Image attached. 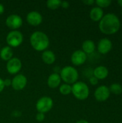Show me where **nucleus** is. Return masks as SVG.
<instances>
[{
	"instance_id": "obj_1",
	"label": "nucleus",
	"mask_w": 122,
	"mask_h": 123,
	"mask_svg": "<svg viewBox=\"0 0 122 123\" xmlns=\"http://www.w3.org/2000/svg\"><path fill=\"white\" fill-rule=\"evenodd\" d=\"M121 27L119 18L114 13H108L99 21V28L105 35H114L116 33Z\"/></svg>"
},
{
	"instance_id": "obj_2",
	"label": "nucleus",
	"mask_w": 122,
	"mask_h": 123,
	"mask_svg": "<svg viewBox=\"0 0 122 123\" xmlns=\"http://www.w3.org/2000/svg\"><path fill=\"white\" fill-rule=\"evenodd\" d=\"M30 45L33 49L39 52L47 50L50 45V40L46 33L42 31H35L32 33L29 37Z\"/></svg>"
},
{
	"instance_id": "obj_3",
	"label": "nucleus",
	"mask_w": 122,
	"mask_h": 123,
	"mask_svg": "<svg viewBox=\"0 0 122 123\" xmlns=\"http://www.w3.org/2000/svg\"><path fill=\"white\" fill-rule=\"evenodd\" d=\"M60 76L61 80L64 81V83L73 85L76 82L78 81L79 74L77 69L72 66H66L61 68L60 72Z\"/></svg>"
},
{
	"instance_id": "obj_4",
	"label": "nucleus",
	"mask_w": 122,
	"mask_h": 123,
	"mask_svg": "<svg viewBox=\"0 0 122 123\" xmlns=\"http://www.w3.org/2000/svg\"><path fill=\"white\" fill-rule=\"evenodd\" d=\"M72 86V92L74 97L78 100H86L90 94V89L88 86L83 81H78Z\"/></svg>"
},
{
	"instance_id": "obj_5",
	"label": "nucleus",
	"mask_w": 122,
	"mask_h": 123,
	"mask_svg": "<svg viewBox=\"0 0 122 123\" xmlns=\"http://www.w3.org/2000/svg\"><path fill=\"white\" fill-rule=\"evenodd\" d=\"M24 40L23 34L17 30H11L6 37L7 45L12 48H17L22 45Z\"/></svg>"
},
{
	"instance_id": "obj_6",
	"label": "nucleus",
	"mask_w": 122,
	"mask_h": 123,
	"mask_svg": "<svg viewBox=\"0 0 122 123\" xmlns=\"http://www.w3.org/2000/svg\"><path fill=\"white\" fill-rule=\"evenodd\" d=\"M53 107V100L50 97L44 96L40 97L36 102L35 107L37 112L47 113L50 112Z\"/></svg>"
},
{
	"instance_id": "obj_7",
	"label": "nucleus",
	"mask_w": 122,
	"mask_h": 123,
	"mask_svg": "<svg viewBox=\"0 0 122 123\" xmlns=\"http://www.w3.org/2000/svg\"><path fill=\"white\" fill-rule=\"evenodd\" d=\"M5 23L9 28L12 29V30H17V29L22 27L23 24V19L21 16L13 14L6 17Z\"/></svg>"
},
{
	"instance_id": "obj_8",
	"label": "nucleus",
	"mask_w": 122,
	"mask_h": 123,
	"mask_svg": "<svg viewBox=\"0 0 122 123\" xmlns=\"http://www.w3.org/2000/svg\"><path fill=\"white\" fill-rule=\"evenodd\" d=\"M22 67V61L20 59L16 57H13L12 59L7 61L6 68L7 72L12 75H17L21 71Z\"/></svg>"
},
{
	"instance_id": "obj_9",
	"label": "nucleus",
	"mask_w": 122,
	"mask_h": 123,
	"mask_svg": "<svg viewBox=\"0 0 122 123\" xmlns=\"http://www.w3.org/2000/svg\"><path fill=\"white\" fill-rule=\"evenodd\" d=\"M27 84V77L21 74L15 75L12 79V87L15 91H21L24 89Z\"/></svg>"
},
{
	"instance_id": "obj_10",
	"label": "nucleus",
	"mask_w": 122,
	"mask_h": 123,
	"mask_svg": "<svg viewBox=\"0 0 122 123\" xmlns=\"http://www.w3.org/2000/svg\"><path fill=\"white\" fill-rule=\"evenodd\" d=\"M111 92L109 88L106 85L98 86L94 92V97L98 102H105L110 97Z\"/></svg>"
},
{
	"instance_id": "obj_11",
	"label": "nucleus",
	"mask_w": 122,
	"mask_h": 123,
	"mask_svg": "<svg viewBox=\"0 0 122 123\" xmlns=\"http://www.w3.org/2000/svg\"><path fill=\"white\" fill-rule=\"evenodd\" d=\"M87 58V55L82 50H76L72 53L70 61L73 66H80L86 63Z\"/></svg>"
},
{
	"instance_id": "obj_12",
	"label": "nucleus",
	"mask_w": 122,
	"mask_h": 123,
	"mask_svg": "<svg viewBox=\"0 0 122 123\" xmlns=\"http://www.w3.org/2000/svg\"><path fill=\"white\" fill-rule=\"evenodd\" d=\"M42 15L37 11H31L29 12L26 17V20L29 25L36 27L42 22Z\"/></svg>"
},
{
	"instance_id": "obj_13",
	"label": "nucleus",
	"mask_w": 122,
	"mask_h": 123,
	"mask_svg": "<svg viewBox=\"0 0 122 123\" xmlns=\"http://www.w3.org/2000/svg\"><path fill=\"white\" fill-rule=\"evenodd\" d=\"M113 47V43L111 40L107 37H104L101 39L97 45V50L98 52L102 55H105L109 53Z\"/></svg>"
},
{
	"instance_id": "obj_14",
	"label": "nucleus",
	"mask_w": 122,
	"mask_h": 123,
	"mask_svg": "<svg viewBox=\"0 0 122 123\" xmlns=\"http://www.w3.org/2000/svg\"><path fill=\"white\" fill-rule=\"evenodd\" d=\"M61 81V78L58 73H52L48 76L47 84L51 89H56L60 86Z\"/></svg>"
},
{
	"instance_id": "obj_15",
	"label": "nucleus",
	"mask_w": 122,
	"mask_h": 123,
	"mask_svg": "<svg viewBox=\"0 0 122 123\" xmlns=\"http://www.w3.org/2000/svg\"><path fill=\"white\" fill-rule=\"evenodd\" d=\"M93 76L98 80H103L109 76V69L104 66H99L93 71Z\"/></svg>"
},
{
	"instance_id": "obj_16",
	"label": "nucleus",
	"mask_w": 122,
	"mask_h": 123,
	"mask_svg": "<svg viewBox=\"0 0 122 123\" xmlns=\"http://www.w3.org/2000/svg\"><path fill=\"white\" fill-rule=\"evenodd\" d=\"M41 58L45 64L52 65L56 60V55L53 51L50 50H46L42 53Z\"/></svg>"
},
{
	"instance_id": "obj_17",
	"label": "nucleus",
	"mask_w": 122,
	"mask_h": 123,
	"mask_svg": "<svg viewBox=\"0 0 122 123\" xmlns=\"http://www.w3.org/2000/svg\"><path fill=\"white\" fill-rule=\"evenodd\" d=\"M90 18L94 22H99L104 17V10L103 9L99 6L93 7L90 11Z\"/></svg>"
},
{
	"instance_id": "obj_18",
	"label": "nucleus",
	"mask_w": 122,
	"mask_h": 123,
	"mask_svg": "<svg viewBox=\"0 0 122 123\" xmlns=\"http://www.w3.org/2000/svg\"><path fill=\"white\" fill-rule=\"evenodd\" d=\"M82 50L86 54L90 55L92 54L96 50V45L95 43L91 40H86L82 43Z\"/></svg>"
},
{
	"instance_id": "obj_19",
	"label": "nucleus",
	"mask_w": 122,
	"mask_h": 123,
	"mask_svg": "<svg viewBox=\"0 0 122 123\" xmlns=\"http://www.w3.org/2000/svg\"><path fill=\"white\" fill-rule=\"evenodd\" d=\"M0 58L4 61H8L13 58V50L9 46H4L0 50Z\"/></svg>"
},
{
	"instance_id": "obj_20",
	"label": "nucleus",
	"mask_w": 122,
	"mask_h": 123,
	"mask_svg": "<svg viewBox=\"0 0 122 123\" xmlns=\"http://www.w3.org/2000/svg\"><path fill=\"white\" fill-rule=\"evenodd\" d=\"M59 92L63 95H68L72 92V86L64 83L59 86Z\"/></svg>"
},
{
	"instance_id": "obj_21",
	"label": "nucleus",
	"mask_w": 122,
	"mask_h": 123,
	"mask_svg": "<svg viewBox=\"0 0 122 123\" xmlns=\"http://www.w3.org/2000/svg\"><path fill=\"white\" fill-rule=\"evenodd\" d=\"M61 1L60 0H48L46 2V6L47 8L52 10H55L60 7L61 5Z\"/></svg>"
},
{
	"instance_id": "obj_22",
	"label": "nucleus",
	"mask_w": 122,
	"mask_h": 123,
	"mask_svg": "<svg viewBox=\"0 0 122 123\" xmlns=\"http://www.w3.org/2000/svg\"><path fill=\"white\" fill-rule=\"evenodd\" d=\"M109 88L110 92L113 93L114 94L119 95L122 93V86L120 84H118V83L112 84Z\"/></svg>"
},
{
	"instance_id": "obj_23",
	"label": "nucleus",
	"mask_w": 122,
	"mask_h": 123,
	"mask_svg": "<svg viewBox=\"0 0 122 123\" xmlns=\"http://www.w3.org/2000/svg\"><path fill=\"white\" fill-rule=\"evenodd\" d=\"M111 2L112 1L111 0H96V1H95V3L96 4L97 6H99L101 9L109 6L111 5Z\"/></svg>"
},
{
	"instance_id": "obj_24",
	"label": "nucleus",
	"mask_w": 122,
	"mask_h": 123,
	"mask_svg": "<svg viewBox=\"0 0 122 123\" xmlns=\"http://www.w3.org/2000/svg\"><path fill=\"white\" fill-rule=\"evenodd\" d=\"M35 118L37 120V122L39 123H42L45 120V115L44 113H41V112H37L36 116H35Z\"/></svg>"
},
{
	"instance_id": "obj_25",
	"label": "nucleus",
	"mask_w": 122,
	"mask_h": 123,
	"mask_svg": "<svg viewBox=\"0 0 122 123\" xmlns=\"http://www.w3.org/2000/svg\"><path fill=\"white\" fill-rule=\"evenodd\" d=\"M89 82H90V84H91V85H93V86H96V85H97V84H98V83H99V80H98L96 77H94L93 76H91L89 78Z\"/></svg>"
},
{
	"instance_id": "obj_26",
	"label": "nucleus",
	"mask_w": 122,
	"mask_h": 123,
	"mask_svg": "<svg viewBox=\"0 0 122 123\" xmlns=\"http://www.w3.org/2000/svg\"><path fill=\"white\" fill-rule=\"evenodd\" d=\"M70 6V3L68 1H61V5L60 7L63 9H68Z\"/></svg>"
},
{
	"instance_id": "obj_27",
	"label": "nucleus",
	"mask_w": 122,
	"mask_h": 123,
	"mask_svg": "<svg viewBox=\"0 0 122 123\" xmlns=\"http://www.w3.org/2000/svg\"><path fill=\"white\" fill-rule=\"evenodd\" d=\"M4 84L5 87H9L12 86V79H4Z\"/></svg>"
},
{
	"instance_id": "obj_28",
	"label": "nucleus",
	"mask_w": 122,
	"mask_h": 123,
	"mask_svg": "<svg viewBox=\"0 0 122 123\" xmlns=\"http://www.w3.org/2000/svg\"><path fill=\"white\" fill-rule=\"evenodd\" d=\"M21 115H22V113L19 111H17V110H14L12 113V117H19Z\"/></svg>"
},
{
	"instance_id": "obj_29",
	"label": "nucleus",
	"mask_w": 122,
	"mask_h": 123,
	"mask_svg": "<svg viewBox=\"0 0 122 123\" xmlns=\"http://www.w3.org/2000/svg\"><path fill=\"white\" fill-rule=\"evenodd\" d=\"M83 3L86 4V5L91 6V5H93L95 3V1L94 0H84V1H83Z\"/></svg>"
},
{
	"instance_id": "obj_30",
	"label": "nucleus",
	"mask_w": 122,
	"mask_h": 123,
	"mask_svg": "<svg viewBox=\"0 0 122 123\" xmlns=\"http://www.w3.org/2000/svg\"><path fill=\"white\" fill-rule=\"evenodd\" d=\"M4 88H5V86H4V79L0 78V93L3 92Z\"/></svg>"
},
{
	"instance_id": "obj_31",
	"label": "nucleus",
	"mask_w": 122,
	"mask_h": 123,
	"mask_svg": "<svg viewBox=\"0 0 122 123\" xmlns=\"http://www.w3.org/2000/svg\"><path fill=\"white\" fill-rule=\"evenodd\" d=\"M4 10H5V8H4V4L0 3V14H2L4 12Z\"/></svg>"
},
{
	"instance_id": "obj_32",
	"label": "nucleus",
	"mask_w": 122,
	"mask_h": 123,
	"mask_svg": "<svg viewBox=\"0 0 122 123\" xmlns=\"http://www.w3.org/2000/svg\"><path fill=\"white\" fill-rule=\"evenodd\" d=\"M76 123H89V122L87 121L86 120H79Z\"/></svg>"
},
{
	"instance_id": "obj_33",
	"label": "nucleus",
	"mask_w": 122,
	"mask_h": 123,
	"mask_svg": "<svg viewBox=\"0 0 122 123\" xmlns=\"http://www.w3.org/2000/svg\"><path fill=\"white\" fill-rule=\"evenodd\" d=\"M117 3H118V4H119L121 7H122V0H119V1H117Z\"/></svg>"
},
{
	"instance_id": "obj_34",
	"label": "nucleus",
	"mask_w": 122,
	"mask_h": 123,
	"mask_svg": "<svg viewBox=\"0 0 122 123\" xmlns=\"http://www.w3.org/2000/svg\"><path fill=\"white\" fill-rule=\"evenodd\" d=\"M0 50H1V45H0Z\"/></svg>"
},
{
	"instance_id": "obj_35",
	"label": "nucleus",
	"mask_w": 122,
	"mask_h": 123,
	"mask_svg": "<svg viewBox=\"0 0 122 123\" xmlns=\"http://www.w3.org/2000/svg\"></svg>"
}]
</instances>
